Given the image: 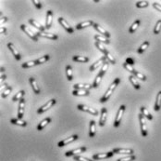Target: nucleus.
<instances>
[{
  "label": "nucleus",
  "instance_id": "7c9ffc66",
  "mask_svg": "<svg viewBox=\"0 0 161 161\" xmlns=\"http://www.w3.org/2000/svg\"><path fill=\"white\" fill-rule=\"evenodd\" d=\"M66 73H67V78H68L69 81H71L73 79V74H72V68L70 65H67L66 66Z\"/></svg>",
  "mask_w": 161,
  "mask_h": 161
},
{
  "label": "nucleus",
  "instance_id": "37998d69",
  "mask_svg": "<svg viewBox=\"0 0 161 161\" xmlns=\"http://www.w3.org/2000/svg\"><path fill=\"white\" fill-rule=\"evenodd\" d=\"M105 56H106V58H107V61H108V62H110V64H116L115 59H114V57H113L112 55L109 53L108 51L105 54Z\"/></svg>",
  "mask_w": 161,
  "mask_h": 161
},
{
  "label": "nucleus",
  "instance_id": "5fc2aeb1",
  "mask_svg": "<svg viewBox=\"0 0 161 161\" xmlns=\"http://www.w3.org/2000/svg\"><path fill=\"white\" fill-rule=\"evenodd\" d=\"M6 31H7V29L5 28V27L1 26V28H0V33H1V34H6Z\"/></svg>",
  "mask_w": 161,
  "mask_h": 161
},
{
  "label": "nucleus",
  "instance_id": "49530a36",
  "mask_svg": "<svg viewBox=\"0 0 161 161\" xmlns=\"http://www.w3.org/2000/svg\"><path fill=\"white\" fill-rule=\"evenodd\" d=\"M11 90H12V88H11V87H7L5 90H4V91L2 92L1 97H2V98H6V97H7V96L9 95V93L11 92Z\"/></svg>",
  "mask_w": 161,
  "mask_h": 161
},
{
  "label": "nucleus",
  "instance_id": "8fccbe9b",
  "mask_svg": "<svg viewBox=\"0 0 161 161\" xmlns=\"http://www.w3.org/2000/svg\"><path fill=\"white\" fill-rule=\"evenodd\" d=\"M74 160H76V161H94V160L84 158V156H74Z\"/></svg>",
  "mask_w": 161,
  "mask_h": 161
},
{
  "label": "nucleus",
  "instance_id": "dca6fc26",
  "mask_svg": "<svg viewBox=\"0 0 161 161\" xmlns=\"http://www.w3.org/2000/svg\"><path fill=\"white\" fill-rule=\"evenodd\" d=\"M106 122H107V108L103 107L101 110V116L99 119V126L100 127H103L105 126Z\"/></svg>",
  "mask_w": 161,
  "mask_h": 161
},
{
  "label": "nucleus",
  "instance_id": "423d86ee",
  "mask_svg": "<svg viewBox=\"0 0 161 161\" xmlns=\"http://www.w3.org/2000/svg\"><path fill=\"white\" fill-rule=\"evenodd\" d=\"M58 22H59L60 24H61L62 26H63V28H64V29H65V30H66L68 33H69V34H72V33L74 32V29H73L72 27L69 24L68 22H67L64 18H62V17L58 18Z\"/></svg>",
  "mask_w": 161,
  "mask_h": 161
},
{
  "label": "nucleus",
  "instance_id": "ddd939ff",
  "mask_svg": "<svg viewBox=\"0 0 161 161\" xmlns=\"http://www.w3.org/2000/svg\"><path fill=\"white\" fill-rule=\"evenodd\" d=\"M94 28H95L96 31H98L99 34H101V36H104L107 38L110 37V34H109L107 30H105L102 26H100L99 24H97V23H95V24H94Z\"/></svg>",
  "mask_w": 161,
  "mask_h": 161
},
{
  "label": "nucleus",
  "instance_id": "e433bc0d",
  "mask_svg": "<svg viewBox=\"0 0 161 161\" xmlns=\"http://www.w3.org/2000/svg\"><path fill=\"white\" fill-rule=\"evenodd\" d=\"M123 67L127 70V71H129L130 73H132L133 76H134L135 74V73H136V70L133 68V66L132 65H130V64H126V62H125V64H123Z\"/></svg>",
  "mask_w": 161,
  "mask_h": 161
},
{
  "label": "nucleus",
  "instance_id": "ea45409f",
  "mask_svg": "<svg viewBox=\"0 0 161 161\" xmlns=\"http://www.w3.org/2000/svg\"><path fill=\"white\" fill-rule=\"evenodd\" d=\"M108 68V62L107 61V62H105L104 64H103V66H102V68H101V70H100V72H99L100 76H103L104 74H106V72H107Z\"/></svg>",
  "mask_w": 161,
  "mask_h": 161
},
{
  "label": "nucleus",
  "instance_id": "c9c22d12",
  "mask_svg": "<svg viewBox=\"0 0 161 161\" xmlns=\"http://www.w3.org/2000/svg\"><path fill=\"white\" fill-rule=\"evenodd\" d=\"M49 58H50V56L49 55H45V56H43V57H41V58H39V59H37L36 61V64L38 65V64H45V62H47L48 60H49Z\"/></svg>",
  "mask_w": 161,
  "mask_h": 161
},
{
  "label": "nucleus",
  "instance_id": "864d4df0",
  "mask_svg": "<svg viewBox=\"0 0 161 161\" xmlns=\"http://www.w3.org/2000/svg\"><path fill=\"white\" fill-rule=\"evenodd\" d=\"M153 7H154L156 9H158V11H161V4H158V3H154V4H153Z\"/></svg>",
  "mask_w": 161,
  "mask_h": 161
},
{
  "label": "nucleus",
  "instance_id": "cd10ccee",
  "mask_svg": "<svg viewBox=\"0 0 161 161\" xmlns=\"http://www.w3.org/2000/svg\"><path fill=\"white\" fill-rule=\"evenodd\" d=\"M50 122H51L50 117H46V118H45L43 121H41V123L37 126V129H38V131H42V129H44L47 124H49Z\"/></svg>",
  "mask_w": 161,
  "mask_h": 161
},
{
  "label": "nucleus",
  "instance_id": "f704fd0d",
  "mask_svg": "<svg viewBox=\"0 0 161 161\" xmlns=\"http://www.w3.org/2000/svg\"><path fill=\"white\" fill-rule=\"evenodd\" d=\"M24 94H25L24 90H19V91L16 94V95H15V96L12 98V101H21V100L22 99V97H23V95H24Z\"/></svg>",
  "mask_w": 161,
  "mask_h": 161
},
{
  "label": "nucleus",
  "instance_id": "09e8293b",
  "mask_svg": "<svg viewBox=\"0 0 161 161\" xmlns=\"http://www.w3.org/2000/svg\"><path fill=\"white\" fill-rule=\"evenodd\" d=\"M134 76H135L136 78H139V79L143 80V81L146 80V76H145L144 74H143L142 73L138 72V71H136V73H135V74H134Z\"/></svg>",
  "mask_w": 161,
  "mask_h": 161
},
{
  "label": "nucleus",
  "instance_id": "4d7b16f0",
  "mask_svg": "<svg viewBox=\"0 0 161 161\" xmlns=\"http://www.w3.org/2000/svg\"><path fill=\"white\" fill-rule=\"evenodd\" d=\"M1 79H2V80L6 79V76H5V74H4L2 72H1Z\"/></svg>",
  "mask_w": 161,
  "mask_h": 161
},
{
  "label": "nucleus",
  "instance_id": "aec40b11",
  "mask_svg": "<svg viewBox=\"0 0 161 161\" xmlns=\"http://www.w3.org/2000/svg\"><path fill=\"white\" fill-rule=\"evenodd\" d=\"M72 94L74 96H88L90 92L89 90H84V89H74L72 91Z\"/></svg>",
  "mask_w": 161,
  "mask_h": 161
},
{
  "label": "nucleus",
  "instance_id": "2eb2a0df",
  "mask_svg": "<svg viewBox=\"0 0 161 161\" xmlns=\"http://www.w3.org/2000/svg\"><path fill=\"white\" fill-rule=\"evenodd\" d=\"M105 62H107V58H106V56H104V57H102L99 61H97V62H96L95 64H93L91 66H90V68H89V70L91 72H93V71H95V70H96L98 67H99V66L102 64H104Z\"/></svg>",
  "mask_w": 161,
  "mask_h": 161
},
{
  "label": "nucleus",
  "instance_id": "9d476101",
  "mask_svg": "<svg viewBox=\"0 0 161 161\" xmlns=\"http://www.w3.org/2000/svg\"><path fill=\"white\" fill-rule=\"evenodd\" d=\"M78 138H79V137H78V135L70 136L69 138H67V139H65V140L61 141V142L58 143V147H63V146H65V145H68L69 143L74 142V141H76Z\"/></svg>",
  "mask_w": 161,
  "mask_h": 161
},
{
  "label": "nucleus",
  "instance_id": "603ef678",
  "mask_svg": "<svg viewBox=\"0 0 161 161\" xmlns=\"http://www.w3.org/2000/svg\"><path fill=\"white\" fill-rule=\"evenodd\" d=\"M126 64H128L130 65H133V64H135V61L133 60L132 58H127L126 59Z\"/></svg>",
  "mask_w": 161,
  "mask_h": 161
},
{
  "label": "nucleus",
  "instance_id": "2f4dec72",
  "mask_svg": "<svg viewBox=\"0 0 161 161\" xmlns=\"http://www.w3.org/2000/svg\"><path fill=\"white\" fill-rule=\"evenodd\" d=\"M95 39L97 41H99V42H102V43H104V44H109V40H108V38H107L106 37L104 36H101V34H96V36H95Z\"/></svg>",
  "mask_w": 161,
  "mask_h": 161
},
{
  "label": "nucleus",
  "instance_id": "9b49d317",
  "mask_svg": "<svg viewBox=\"0 0 161 161\" xmlns=\"http://www.w3.org/2000/svg\"><path fill=\"white\" fill-rule=\"evenodd\" d=\"M24 108H25V100L21 99L19 103V109H18V118L21 119L24 116Z\"/></svg>",
  "mask_w": 161,
  "mask_h": 161
},
{
  "label": "nucleus",
  "instance_id": "473e14b6",
  "mask_svg": "<svg viewBox=\"0 0 161 161\" xmlns=\"http://www.w3.org/2000/svg\"><path fill=\"white\" fill-rule=\"evenodd\" d=\"M72 60L77 62H87L89 61V58L85 56H73Z\"/></svg>",
  "mask_w": 161,
  "mask_h": 161
},
{
  "label": "nucleus",
  "instance_id": "f03ea898",
  "mask_svg": "<svg viewBox=\"0 0 161 161\" xmlns=\"http://www.w3.org/2000/svg\"><path fill=\"white\" fill-rule=\"evenodd\" d=\"M21 30L23 31V32H24L25 34H27V36L32 38L33 41H35V42L38 41V37L36 36V34H34L33 31L31 30V29H29L25 24H21Z\"/></svg>",
  "mask_w": 161,
  "mask_h": 161
},
{
  "label": "nucleus",
  "instance_id": "6e6552de",
  "mask_svg": "<svg viewBox=\"0 0 161 161\" xmlns=\"http://www.w3.org/2000/svg\"><path fill=\"white\" fill-rule=\"evenodd\" d=\"M112 152L114 154H122V155H132L133 154V150L132 149H129V148H114Z\"/></svg>",
  "mask_w": 161,
  "mask_h": 161
},
{
  "label": "nucleus",
  "instance_id": "7ed1b4c3",
  "mask_svg": "<svg viewBox=\"0 0 161 161\" xmlns=\"http://www.w3.org/2000/svg\"><path fill=\"white\" fill-rule=\"evenodd\" d=\"M56 103H57L56 99H52V100L48 101L47 103H46L45 105H43L42 107H40V108L37 110V113H38V114H43V113H45V111H47L49 108L52 107L53 105L56 104Z\"/></svg>",
  "mask_w": 161,
  "mask_h": 161
},
{
  "label": "nucleus",
  "instance_id": "58836bf2",
  "mask_svg": "<svg viewBox=\"0 0 161 161\" xmlns=\"http://www.w3.org/2000/svg\"><path fill=\"white\" fill-rule=\"evenodd\" d=\"M37 65L36 64V62L35 61H31V62H24V64H22V68H30V67H33V66Z\"/></svg>",
  "mask_w": 161,
  "mask_h": 161
},
{
  "label": "nucleus",
  "instance_id": "a18cd8bd",
  "mask_svg": "<svg viewBox=\"0 0 161 161\" xmlns=\"http://www.w3.org/2000/svg\"><path fill=\"white\" fill-rule=\"evenodd\" d=\"M160 31H161V20H159V21L156 22V24L155 26V29H154V34H158L160 33Z\"/></svg>",
  "mask_w": 161,
  "mask_h": 161
},
{
  "label": "nucleus",
  "instance_id": "f8f14e48",
  "mask_svg": "<svg viewBox=\"0 0 161 161\" xmlns=\"http://www.w3.org/2000/svg\"><path fill=\"white\" fill-rule=\"evenodd\" d=\"M86 151V147L85 146H82V147H79L77 149H74V150L71 151H68L65 154L66 156H76L77 154H81V153H84Z\"/></svg>",
  "mask_w": 161,
  "mask_h": 161
},
{
  "label": "nucleus",
  "instance_id": "a19ab883",
  "mask_svg": "<svg viewBox=\"0 0 161 161\" xmlns=\"http://www.w3.org/2000/svg\"><path fill=\"white\" fill-rule=\"evenodd\" d=\"M120 78L117 77L116 79L114 80V82H113V83H112V84H111L110 86H109V88H108V89H110V90H112V91H114V89H115L117 88V86L120 84Z\"/></svg>",
  "mask_w": 161,
  "mask_h": 161
},
{
  "label": "nucleus",
  "instance_id": "39448f33",
  "mask_svg": "<svg viewBox=\"0 0 161 161\" xmlns=\"http://www.w3.org/2000/svg\"><path fill=\"white\" fill-rule=\"evenodd\" d=\"M139 120H140V125H141V131H142V135L144 137L147 136V128H146V123H145V119L143 114L139 115Z\"/></svg>",
  "mask_w": 161,
  "mask_h": 161
},
{
  "label": "nucleus",
  "instance_id": "bb28decb",
  "mask_svg": "<svg viewBox=\"0 0 161 161\" xmlns=\"http://www.w3.org/2000/svg\"><path fill=\"white\" fill-rule=\"evenodd\" d=\"M161 108V91L158 93V96H156V103H155V111H159Z\"/></svg>",
  "mask_w": 161,
  "mask_h": 161
},
{
  "label": "nucleus",
  "instance_id": "6ab92c4d",
  "mask_svg": "<svg viewBox=\"0 0 161 161\" xmlns=\"http://www.w3.org/2000/svg\"><path fill=\"white\" fill-rule=\"evenodd\" d=\"M74 89H84V90H89L93 88V85L90 84H84V83H79V84H75L73 86Z\"/></svg>",
  "mask_w": 161,
  "mask_h": 161
},
{
  "label": "nucleus",
  "instance_id": "412c9836",
  "mask_svg": "<svg viewBox=\"0 0 161 161\" xmlns=\"http://www.w3.org/2000/svg\"><path fill=\"white\" fill-rule=\"evenodd\" d=\"M96 121L91 120L90 121V131H89V136L91 138H94L96 135Z\"/></svg>",
  "mask_w": 161,
  "mask_h": 161
},
{
  "label": "nucleus",
  "instance_id": "5701e85b",
  "mask_svg": "<svg viewBox=\"0 0 161 161\" xmlns=\"http://www.w3.org/2000/svg\"><path fill=\"white\" fill-rule=\"evenodd\" d=\"M29 22H30L33 26H34L35 28H37V29L40 30L41 32H44L45 29V27H43V26L40 24V23H39L37 21H35V20H33V19H30V20H29Z\"/></svg>",
  "mask_w": 161,
  "mask_h": 161
},
{
  "label": "nucleus",
  "instance_id": "4468645a",
  "mask_svg": "<svg viewBox=\"0 0 161 161\" xmlns=\"http://www.w3.org/2000/svg\"><path fill=\"white\" fill-rule=\"evenodd\" d=\"M53 22V11L47 10L46 12V22H45V28L49 29Z\"/></svg>",
  "mask_w": 161,
  "mask_h": 161
},
{
  "label": "nucleus",
  "instance_id": "3c124183",
  "mask_svg": "<svg viewBox=\"0 0 161 161\" xmlns=\"http://www.w3.org/2000/svg\"><path fill=\"white\" fill-rule=\"evenodd\" d=\"M33 4H34V6L36 7V9H40L41 7H42V4H41V2L40 1H38V0H33Z\"/></svg>",
  "mask_w": 161,
  "mask_h": 161
},
{
  "label": "nucleus",
  "instance_id": "f3484780",
  "mask_svg": "<svg viewBox=\"0 0 161 161\" xmlns=\"http://www.w3.org/2000/svg\"><path fill=\"white\" fill-rule=\"evenodd\" d=\"M37 37H42L45 38H48V39H52V40H57L58 37L55 34H49V33H45V32H40L36 34Z\"/></svg>",
  "mask_w": 161,
  "mask_h": 161
},
{
  "label": "nucleus",
  "instance_id": "72a5a7b5",
  "mask_svg": "<svg viewBox=\"0 0 161 161\" xmlns=\"http://www.w3.org/2000/svg\"><path fill=\"white\" fill-rule=\"evenodd\" d=\"M149 45H150V43H149V41H144L142 45L140 46V48L138 49V50H137V52H138L139 54H142L145 49H146Z\"/></svg>",
  "mask_w": 161,
  "mask_h": 161
},
{
  "label": "nucleus",
  "instance_id": "f257e3e1",
  "mask_svg": "<svg viewBox=\"0 0 161 161\" xmlns=\"http://www.w3.org/2000/svg\"><path fill=\"white\" fill-rule=\"evenodd\" d=\"M125 108H126V107H125V105H121V106L120 107V109H119V111H118L117 116L115 117V121H114V127H115V128H118L120 125L121 118H122V116L124 114Z\"/></svg>",
  "mask_w": 161,
  "mask_h": 161
},
{
  "label": "nucleus",
  "instance_id": "c03bdc74",
  "mask_svg": "<svg viewBox=\"0 0 161 161\" xmlns=\"http://www.w3.org/2000/svg\"><path fill=\"white\" fill-rule=\"evenodd\" d=\"M135 159H136V156H133V155H131V156H125V158L118 159L117 161H133V160H135Z\"/></svg>",
  "mask_w": 161,
  "mask_h": 161
},
{
  "label": "nucleus",
  "instance_id": "79ce46f5",
  "mask_svg": "<svg viewBox=\"0 0 161 161\" xmlns=\"http://www.w3.org/2000/svg\"><path fill=\"white\" fill-rule=\"evenodd\" d=\"M102 77H103V76H100L99 74H97V76L96 77V79H95V82H94V84H93V88H98V87H99Z\"/></svg>",
  "mask_w": 161,
  "mask_h": 161
},
{
  "label": "nucleus",
  "instance_id": "b1692460",
  "mask_svg": "<svg viewBox=\"0 0 161 161\" xmlns=\"http://www.w3.org/2000/svg\"><path fill=\"white\" fill-rule=\"evenodd\" d=\"M10 123H12L14 125L21 126V127H26L27 126L26 121H23L22 119H19V118H12L10 120Z\"/></svg>",
  "mask_w": 161,
  "mask_h": 161
},
{
  "label": "nucleus",
  "instance_id": "4be33fe9",
  "mask_svg": "<svg viewBox=\"0 0 161 161\" xmlns=\"http://www.w3.org/2000/svg\"><path fill=\"white\" fill-rule=\"evenodd\" d=\"M94 24H95V22H94L93 21H86V22H84L82 23H79L77 26H76V29L77 30H81L82 28H84V27H88V26H94Z\"/></svg>",
  "mask_w": 161,
  "mask_h": 161
},
{
  "label": "nucleus",
  "instance_id": "a878e982",
  "mask_svg": "<svg viewBox=\"0 0 161 161\" xmlns=\"http://www.w3.org/2000/svg\"><path fill=\"white\" fill-rule=\"evenodd\" d=\"M129 80H130V82L132 83V85L133 86V87H134V89H140L141 86H140V84L138 83V81H137L136 77L133 76V74H132V76H129Z\"/></svg>",
  "mask_w": 161,
  "mask_h": 161
},
{
  "label": "nucleus",
  "instance_id": "1a4fd4ad",
  "mask_svg": "<svg viewBox=\"0 0 161 161\" xmlns=\"http://www.w3.org/2000/svg\"><path fill=\"white\" fill-rule=\"evenodd\" d=\"M7 48L9 49V50L11 51V53L13 54V56L15 57V59H16L17 61H19L21 60V54H19V52L18 51V49H16V47L14 46L13 43H9L7 44Z\"/></svg>",
  "mask_w": 161,
  "mask_h": 161
},
{
  "label": "nucleus",
  "instance_id": "c85d7f7f",
  "mask_svg": "<svg viewBox=\"0 0 161 161\" xmlns=\"http://www.w3.org/2000/svg\"><path fill=\"white\" fill-rule=\"evenodd\" d=\"M140 109H141V114H143L144 117H146V118L149 119V120H152L153 119V116L151 115L150 113H149V111H148L146 108L142 106Z\"/></svg>",
  "mask_w": 161,
  "mask_h": 161
},
{
  "label": "nucleus",
  "instance_id": "c756f323",
  "mask_svg": "<svg viewBox=\"0 0 161 161\" xmlns=\"http://www.w3.org/2000/svg\"><path fill=\"white\" fill-rule=\"evenodd\" d=\"M140 22H141L140 20H136V21L132 24V26L130 27V29H129V33H130V34H133V33H134L135 31H136V29L138 28V26L140 25Z\"/></svg>",
  "mask_w": 161,
  "mask_h": 161
},
{
  "label": "nucleus",
  "instance_id": "393cba45",
  "mask_svg": "<svg viewBox=\"0 0 161 161\" xmlns=\"http://www.w3.org/2000/svg\"><path fill=\"white\" fill-rule=\"evenodd\" d=\"M112 90H110V89H108L107 90V91H106V93L104 94V96L103 97H102L101 98V99L99 100V101H100V103H106V101H107L108 99H109V98H110V96L112 95Z\"/></svg>",
  "mask_w": 161,
  "mask_h": 161
},
{
  "label": "nucleus",
  "instance_id": "a211bd4d",
  "mask_svg": "<svg viewBox=\"0 0 161 161\" xmlns=\"http://www.w3.org/2000/svg\"><path fill=\"white\" fill-rule=\"evenodd\" d=\"M29 81H30V84L32 86L33 90L34 91L35 94H39L40 93V88H39V86L37 85V82L35 80V78L33 77H30L29 78Z\"/></svg>",
  "mask_w": 161,
  "mask_h": 161
},
{
  "label": "nucleus",
  "instance_id": "0eeeda50",
  "mask_svg": "<svg viewBox=\"0 0 161 161\" xmlns=\"http://www.w3.org/2000/svg\"><path fill=\"white\" fill-rule=\"evenodd\" d=\"M114 155V153L111 152H108V153H102V154H96L93 156V159L94 160H101V159H106V158H112Z\"/></svg>",
  "mask_w": 161,
  "mask_h": 161
},
{
  "label": "nucleus",
  "instance_id": "6e6d98bb",
  "mask_svg": "<svg viewBox=\"0 0 161 161\" xmlns=\"http://www.w3.org/2000/svg\"><path fill=\"white\" fill-rule=\"evenodd\" d=\"M7 22V18L6 17H1V20H0V23H1V24H3L4 22Z\"/></svg>",
  "mask_w": 161,
  "mask_h": 161
},
{
  "label": "nucleus",
  "instance_id": "4c0bfd02",
  "mask_svg": "<svg viewBox=\"0 0 161 161\" xmlns=\"http://www.w3.org/2000/svg\"><path fill=\"white\" fill-rule=\"evenodd\" d=\"M96 48H97L98 49H99L100 51L103 52L104 54H106V53L108 52L107 49L105 48L104 45H102V43H101V42H99V41H96Z\"/></svg>",
  "mask_w": 161,
  "mask_h": 161
},
{
  "label": "nucleus",
  "instance_id": "20e7f679",
  "mask_svg": "<svg viewBox=\"0 0 161 161\" xmlns=\"http://www.w3.org/2000/svg\"><path fill=\"white\" fill-rule=\"evenodd\" d=\"M77 109L81 110V111H84V112H87L89 114H91L92 116H97L98 115V111L94 108H91L87 106V105H84V104H79L77 105Z\"/></svg>",
  "mask_w": 161,
  "mask_h": 161
},
{
  "label": "nucleus",
  "instance_id": "de8ad7c7",
  "mask_svg": "<svg viewBox=\"0 0 161 161\" xmlns=\"http://www.w3.org/2000/svg\"><path fill=\"white\" fill-rule=\"evenodd\" d=\"M149 3L148 1H138L136 2V7H148Z\"/></svg>",
  "mask_w": 161,
  "mask_h": 161
}]
</instances>
